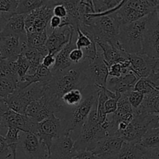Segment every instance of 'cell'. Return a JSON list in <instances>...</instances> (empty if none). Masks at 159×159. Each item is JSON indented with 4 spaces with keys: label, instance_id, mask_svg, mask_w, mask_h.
<instances>
[{
    "label": "cell",
    "instance_id": "obj_1",
    "mask_svg": "<svg viewBox=\"0 0 159 159\" xmlns=\"http://www.w3.org/2000/svg\"><path fill=\"white\" fill-rule=\"evenodd\" d=\"M82 90L84 98L79 105L69 107L61 103L54 114L61 120L63 134H69L75 141L98 101L100 89H98L94 85H89Z\"/></svg>",
    "mask_w": 159,
    "mask_h": 159
},
{
    "label": "cell",
    "instance_id": "obj_2",
    "mask_svg": "<svg viewBox=\"0 0 159 159\" xmlns=\"http://www.w3.org/2000/svg\"><path fill=\"white\" fill-rule=\"evenodd\" d=\"M89 59L85 58L82 62L74 64L70 68L57 74L48 83V91L57 99H61L63 95L75 89H83L89 85L85 75V68Z\"/></svg>",
    "mask_w": 159,
    "mask_h": 159
},
{
    "label": "cell",
    "instance_id": "obj_3",
    "mask_svg": "<svg viewBox=\"0 0 159 159\" xmlns=\"http://www.w3.org/2000/svg\"><path fill=\"white\" fill-rule=\"evenodd\" d=\"M82 22L91 26L96 43L107 42L121 49L119 34L122 21L116 12L106 16H93L91 14L85 16Z\"/></svg>",
    "mask_w": 159,
    "mask_h": 159
},
{
    "label": "cell",
    "instance_id": "obj_4",
    "mask_svg": "<svg viewBox=\"0 0 159 159\" xmlns=\"http://www.w3.org/2000/svg\"><path fill=\"white\" fill-rule=\"evenodd\" d=\"M97 102L93 107L88 119L81 129L79 137L75 141V152H93L100 140L107 138V131L98 121Z\"/></svg>",
    "mask_w": 159,
    "mask_h": 159
},
{
    "label": "cell",
    "instance_id": "obj_5",
    "mask_svg": "<svg viewBox=\"0 0 159 159\" xmlns=\"http://www.w3.org/2000/svg\"><path fill=\"white\" fill-rule=\"evenodd\" d=\"M148 15L135 22L120 26L119 43L121 49L127 54H141L144 31L148 26Z\"/></svg>",
    "mask_w": 159,
    "mask_h": 159
},
{
    "label": "cell",
    "instance_id": "obj_6",
    "mask_svg": "<svg viewBox=\"0 0 159 159\" xmlns=\"http://www.w3.org/2000/svg\"><path fill=\"white\" fill-rule=\"evenodd\" d=\"M48 89V83L37 82L25 89H16L6 99L9 110L26 115L28 106L41 98Z\"/></svg>",
    "mask_w": 159,
    "mask_h": 159
},
{
    "label": "cell",
    "instance_id": "obj_7",
    "mask_svg": "<svg viewBox=\"0 0 159 159\" xmlns=\"http://www.w3.org/2000/svg\"><path fill=\"white\" fill-rule=\"evenodd\" d=\"M61 105V99L54 97L48 89L41 98L34 100L28 106L26 115L34 122L40 123L55 114Z\"/></svg>",
    "mask_w": 159,
    "mask_h": 159
},
{
    "label": "cell",
    "instance_id": "obj_8",
    "mask_svg": "<svg viewBox=\"0 0 159 159\" xmlns=\"http://www.w3.org/2000/svg\"><path fill=\"white\" fill-rule=\"evenodd\" d=\"M141 54L159 59V24L156 9L148 15V26L143 37Z\"/></svg>",
    "mask_w": 159,
    "mask_h": 159
},
{
    "label": "cell",
    "instance_id": "obj_9",
    "mask_svg": "<svg viewBox=\"0 0 159 159\" xmlns=\"http://www.w3.org/2000/svg\"><path fill=\"white\" fill-rule=\"evenodd\" d=\"M97 50V56L93 60L89 59L88 65L85 68V75L89 85H94L98 89H101L107 87V79L109 77V68L98 46Z\"/></svg>",
    "mask_w": 159,
    "mask_h": 159
},
{
    "label": "cell",
    "instance_id": "obj_10",
    "mask_svg": "<svg viewBox=\"0 0 159 159\" xmlns=\"http://www.w3.org/2000/svg\"><path fill=\"white\" fill-rule=\"evenodd\" d=\"M156 9L144 0H127L116 12L123 23L135 22L149 15Z\"/></svg>",
    "mask_w": 159,
    "mask_h": 159
},
{
    "label": "cell",
    "instance_id": "obj_11",
    "mask_svg": "<svg viewBox=\"0 0 159 159\" xmlns=\"http://www.w3.org/2000/svg\"><path fill=\"white\" fill-rule=\"evenodd\" d=\"M54 6L48 2L45 6L33 11L25 17V29L26 34H37L47 30L50 20L54 16Z\"/></svg>",
    "mask_w": 159,
    "mask_h": 159
},
{
    "label": "cell",
    "instance_id": "obj_12",
    "mask_svg": "<svg viewBox=\"0 0 159 159\" xmlns=\"http://www.w3.org/2000/svg\"><path fill=\"white\" fill-rule=\"evenodd\" d=\"M62 134L61 122L55 115H52L41 122L37 123L35 135L40 139V142L48 148L49 152L53 141Z\"/></svg>",
    "mask_w": 159,
    "mask_h": 159
},
{
    "label": "cell",
    "instance_id": "obj_13",
    "mask_svg": "<svg viewBox=\"0 0 159 159\" xmlns=\"http://www.w3.org/2000/svg\"><path fill=\"white\" fill-rule=\"evenodd\" d=\"M19 145L26 159H48L49 157L48 148L33 133L21 131Z\"/></svg>",
    "mask_w": 159,
    "mask_h": 159
},
{
    "label": "cell",
    "instance_id": "obj_14",
    "mask_svg": "<svg viewBox=\"0 0 159 159\" xmlns=\"http://www.w3.org/2000/svg\"><path fill=\"white\" fill-rule=\"evenodd\" d=\"M27 43V36L8 35L0 37L1 59L16 61Z\"/></svg>",
    "mask_w": 159,
    "mask_h": 159
},
{
    "label": "cell",
    "instance_id": "obj_15",
    "mask_svg": "<svg viewBox=\"0 0 159 159\" xmlns=\"http://www.w3.org/2000/svg\"><path fill=\"white\" fill-rule=\"evenodd\" d=\"M149 116L135 115L127 128L121 134L120 138L130 143H140L143 137L148 130Z\"/></svg>",
    "mask_w": 159,
    "mask_h": 159
},
{
    "label": "cell",
    "instance_id": "obj_16",
    "mask_svg": "<svg viewBox=\"0 0 159 159\" xmlns=\"http://www.w3.org/2000/svg\"><path fill=\"white\" fill-rule=\"evenodd\" d=\"M74 29L77 28L71 26H65L54 30L48 35V40L45 44L49 52L48 54L56 55L67 43H68Z\"/></svg>",
    "mask_w": 159,
    "mask_h": 159
},
{
    "label": "cell",
    "instance_id": "obj_17",
    "mask_svg": "<svg viewBox=\"0 0 159 159\" xmlns=\"http://www.w3.org/2000/svg\"><path fill=\"white\" fill-rule=\"evenodd\" d=\"M124 140L118 137H107L98 142L93 152L99 159H116Z\"/></svg>",
    "mask_w": 159,
    "mask_h": 159
},
{
    "label": "cell",
    "instance_id": "obj_18",
    "mask_svg": "<svg viewBox=\"0 0 159 159\" xmlns=\"http://www.w3.org/2000/svg\"><path fill=\"white\" fill-rule=\"evenodd\" d=\"M75 141L69 134H62L54 140L49 152V159H70L75 153Z\"/></svg>",
    "mask_w": 159,
    "mask_h": 159
},
{
    "label": "cell",
    "instance_id": "obj_19",
    "mask_svg": "<svg viewBox=\"0 0 159 159\" xmlns=\"http://www.w3.org/2000/svg\"><path fill=\"white\" fill-rule=\"evenodd\" d=\"M128 60L130 63V71L141 79L152 75L157 59L143 54H128Z\"/></svg>",
    "mask_w": 159,
    "mask_h": 159
},
{
    "label": "cell",
    "instance_id": "obj_20",
    "mask_svg": "<svg viewBox=\"0 0 159 159\" xmlns=\"http://www.w3.org/2000/svg\"><path fill=\"white\" fill-rule=\"evenodd\" d=\"M76 40H77V29H74L70 38V41L56 54L55 65L51 69L53 75L65 71L74 65L70 60L69 55L72 50L77 48L75 44Z\"/></svg>",
    "mask_w": 159,
    "mask_h": 159
},
{
    "label": "cell",
    "instance_id": "obj_21",
    "mask_svg": "<svg viewBox=\"0 0 159 159\" xmlns=\"http://www.w3.org/2000/svg\"><path fill=\"white\" fill-rule=\"evenodd\" d=\"M3 116L6 120L8 127H14L22 132L33 133L35 134L37 123L34 122L26 115L18 113L16 112L9 110Z\"/></svg>",
    "mask_w": 159,
    "mask_h": 159
},
{
    "label": "cell",
    "instance_id": "obj_22",
    "mask_svg": "<svg viewBox=\"0 0 159 159\" xmlns=\"http://www.w3.org/2000/svg\"><path fill=\"white\" fill-rule=\"evenodd\" d=\"M139 78L133 72L129 71L127 74L118 78L108 77L107 88L114 93H127L134 89V86Z\"/></svg>",
    "mask_w": 159,
    "mask_h": 159
},
{
    "label": "cell",
    "instance_id": "obj_23",
    "mask_svg": "<svg viewBox=\"0 0 159 159\" xmlns=\"http://www.w3.org/2000/svg\"><path fill=\"white\" fill-rule=\"evenodd\" d=\"M96 44L100 49L102 57L108 68L114 63L128 60V54L126 51L116 48L110 43L107 42H99Z\"/></svg>",
    "mask_w": 159,
    "mask_h": 159
},
{
    "label": "cell",
    "instance_id": "obj_24",
    "mask_svg": "<svg viewBox=\"0 0 159 159\" xmlns=\"http://www.w3.org/2000/svg\"><path fill=\"white\" fill-rule=\"evenodd\" d=\"M25 17L26 15L14 14L8 20L4 29L0 33V37L8 35H19L26 37V29H25Z\"/></svg>",
    "mask_w": 159,
    "mask_h": 159
},
{
    "label": "cell",
    "instance_id": "obj_25",
    "mask_svg": "<svg viewBox=\"0 0 159 159\" xmlns=\"http://www.w3.org/2000/svg\"><path fill=\"white\" fill-rule=\"evenodd\" d=\"M147 149L140 143H130L124 141L122 148L116 159H141Z\"/></svg>",
    "mask_w": 159,
    "mask_h": 159
},
{
    "label": "cell",
    "instance_id": "obj_26",
    "mask_svg": "<svg viewBox=\"0 0 159 159\" xmlns=\"http://www.w3.org/2000/svg\"><path fill=\"white\" fill-rule=\"evenodd\" d=\"M50 0H20L16 14L27 15L33 11L45 6Z\"/></svg>",
    "mask_w": 159,
    "mask_h": 159
},
{
    "label": "cell",
    "instance_id": "obj_27",
    "mask_svg": "<svg viewBox=\"0 0 159 159\" xmlns=\"http://www.w3.org/2000/svg\"><path fill=\"white\" fill-rule=\"evenodd\" d=\"M18 82V79L0 75V96L6 99L16 89Z\"/></svg>",
    "mask_w": 159,
    "mask_h": 159
},
{
    "label": "cell",
    "instance_id": "obj_28",
    "mask_svg": "<svg viewBox=\"0 0 159 159\" xmlns=\"http://www.w3.org/2000/svg\"><path fill=\"white\" fill-rule=\"evenodd\" d=\"M140 144L146 149L159 148V128L151 129L141 139Z\"/></svg>",
    "mask_w": 159,
    "mask_h": 159
},
{
    "label": "cell",
    "instance_id": "obj_29",
    "mask_svg": "<svg viewBox=\"0 0 159 159\" xmlns=\"http://www.w3.org/2000/svg\"><path fill=\"white\" fill-rule=\"evenodd\" d=\"M84 95L82 90L80 89H75L65 93L61 98V101L63 105L66 107H75L83 100Z\"/></svg>",
    "mask_w": 159,
    "mask_h": 159
},
{
    "label": "cell",
    "instance_id": "obj_30",
    "mask_svg": "<svg viewBox=\"0 0 159 159\" xmlns=\"http://www.w3.org/2000/svg\"><path fill=\"white\" fill-rule=\"evenodd\" d=\"M48 37V34L47 30L37 34H27V44L33 48L40 49L45 47Z\"/></svg>",
    "mask_w": 159,
    "mask_h": 159
},
{
    "label": "cell",
    "instance_id": "obj_31",
    "mask_svg": "<svg viewBox=\"0 0 159 159\" xmlns=\"http://www.w3.org/2000/svg\"><path fill=\"white\" fill-rule=\"evenodd\" d=\"M96 13H102L116 8L122 0H93Z\"/></svg>",
    "mask_w": 159,
    "mask_h": 159
},
{
    "label": "cell",
    "instance_id": "obj_32",
    "mask_svg": "<svg viewBox=\"0 0 159 159\" xmlns=\"http://www.w3.org/2000/svg\"><path fill=\"white\" fill-rule=\"evenodd\" d=\"M159 89L158 87L155 86V84L151 81L149 78H141L138 79L136 85L134 86L135 91L140 92V93H143L144 95L148 94V93H151L153 90Z\"/></svg>",
    "mask_w": 159,
    "mask_h": 159
},
{
    "label": "cell",
    "instance_id": "obj_33",
    "mask_svg": "<svg viewBox=\"0 0 159 159\" xmlns=\"http://www.w3.org/2000/svg\"><path fill=\"white\" fill-rule=\"evenodd\" d=\"M20 0H0V12L9 16L16 14Z\"/></svg>",
    "mask_w": 159,
    "mask_h": 159
},
{
    "label": "cell",
    "instance_id": "obj_34",
    "mask_svg": "<svg viewBox=\"0 0 159 159\" xmlns=\"http://www.w3.org/2000/svg\"><path fill=\"white\" fill-rule=\"evenodd\" d=\"M16 63L17 74L20 79V78L23 77L27 74L30 65L29 61L26 59V57L22 53L19 55L18 58L16 61Z\"/></svg>",
    "mask_w": 159,
    "mask_h": 159
},
{
    "label": "cell",
    "instance_id": "obj_35",
    "mask_svg": "<svg viewBox=\"0 0 159 159\" xmlns=\"http://www.w3.org/2000/svg\"><path fill=\"white\" fill-rule=\"evenodd\" d=\"M20 134L21 131L18 129L11 127H8L6 134L4 136L8 145L12 144H20Z\"/></svg>",
    "mask_w": 159,
    "mask_h": 159
},
{
    "label": "cell",
    "instance_id": "obj_36",
    "mask_svg": "<svg viewBox=\"0 0 159 159\" xmlns=\"http://www.w3.org/2000/svg\"><path fill=\"white\" fill-rule=\"evenodd\" d=\"M127 96H128L129 102L134 110H136L141 105L144 98V95L143 93L135 90H132L127 93Z\"/></svg>",
    "mask_w": 159,
    "mask_h": 159
},
{
    "label": "cell",
    "instance_id": "obj_37",
    "mask_svg": "<svg viewBox=\"0 0 159 159\" xmlns=\"http://www.w3.org/2000/svg\"><path fill=\"white\" fill-rule=\"evenodd\" d=\"M120 98H109L104 103V112L107 115L112 114L117 110L118 101Z\"/></svg>",
    "mask_w": 159,
    "mask_h": 159
},
{
    "label": "cell",
    "instance_id": "obj_38",
    "mask_svg": "<svg viewBox=\"0 0 159 159\" xmlns=\"http://www.w3.org/2000/svg\"><path fill=\"white\" fill-rule=\"evenodd\" d=\"M12 157V153L6 143L5 137L0 134V159H7Z\"/></svg>",
    "mask_w": 159,
    "mask_h": 159
},
{
    "label": "cell",
    "instance_id": "obj_39",
    "mask_svg": "<svg viewBox=\"0 0 159 159\" xmlns=\"http://www.w3.org/2000/svg\"><path fill=\"white\" fill-rule=\"evenodd\" d=\"M70 60L71 61L73 64H78L82 62L85 60V54L82 50L79 49V48H75L70 53Z\"/></svg>",
    "mask_w": 159,
    "mask_h": 159
},
{
    "label": "cell",
    "instance_id": "obj_40",
    "mask_svg": "<svg viewBox=\"0 0 159 159\" xmlns=\"http://www.w3.org/2000/svg\"><path fill=\"white\" fill-rule=\"evenodd\" d=\"M70 159H99L93 152H76Z\"/></svg>",
    "mask_w": 159,
    "mask_h": 159
},
{
    "label": "cell",
    "instance_id": "obj_41",
    "mask_svg": "<svg viewBox=\"0 0 159 159\" xmlns=\"http://www.w3.org/2000/svg\"><path fill=\"white\" fill-rule=\"evenodd\" d=\"M53 14L54 16L60 17L61 20H64L68 16V10L63 4H57L53 9Z\"/></svg>",
    "mask_w": 159,
    "mask_h": 159
},
{
    "label": "cell",
    "instance_id": "obj_42",
    "mask_svg": "<svg viewBox=\"0 0 159 159\" xmlns=\"http://www.w3.org/2000/svg\"><path fill=\"white\" fill-rule=\"evenodd\" d=\"M152 82L155 85V86L159 88V59H157L156 63H155V66L154 68L153 71H152V75L149 77Z\"/></svg>",
    "mask_w": 159,
    "mask_h": 159
},
{
    "label": "cell",
    "instance_id": "obj_43",
    "mask_svg": "<svg viewBox=\"0 0 159 159\" xmlns=\"http://www.w3.org/2000/svg\"><path fill=\"white\" fill-rule=\"evenodd\" d=\"M61 23H62V20L60 18V17L56 16H53L51 18V20H50L49 24H48V26L47 29L49 28V30H51L50 34H51L54 30L61 27ZM49 34H48V35H49Z\"/></svg>",
    "mask_w": 159,
    "mask_h": 159
},
{
    "label": "cell",
    "instance_id": "obj_44",
    "mask_svg": "<svg viewBox=\"0 0 159 159\" xmlns=\"http://www.w3.org/2000/svg\"><path fill=\"white\" fill-rule=\"evenodd\" d=\"M55 61H56V55L52 54H48L43 57V61H42V65L46 66L47 68H51L54 66L55 65Z\"/></svg>",
    "mask_w": 159,
    "mask_h": 159
},
{
    "label": "cell",
    "instance_id": "obj_45",
    "mask_svg": "<svg viewBox=\"0 0 159 159\" xmlns=\"http://www.w3.org/2000/svg\"><path fill=\"white\" fill-rule=\"evenodd\" d=\"M159 128V113L158 114H151L149 116L148 130Z\"/></svg>",
    "mask_w": 159,
    "mask_h": 159
},
{
    "label": "cell",
    "instance_id": "obj_46",
    "mask_svg": "<svg viewBox=\"0 0 159 159\" xmlns=\"http://www.w3.org/2000/svg\"><path fill=\"white\" fill-rule=\"evenodd\" d=\"M141 159H159V148L147 149L145 154Z\"/></svg>",
    "mask_w": 159,
    "mask_h": 159
},
{
    "label": "cell",
    "instance_id": "obj_47",
    "mask_svg": "<svg viewBox=\"0 0 159 159\" xmlns=\"http://www.w3.org/2000/svg\"><path fill=\"white\" fill-rule=\"evenodd\" d=\"M9 110V107L6 102V99L0 96V116H3Z\"/></svg>",
    "mask_w": 159,
    "mask_h": 159
},
{
    "label": "cell",
    "instance_id": "obj_48",
    "mask_svg": "<svg viewBox=\"0 0 159 159\" xmlns=\"http://www.w3.org/2000/svg\"><path fill=\"white\" fill-rule=\"evenodd\" d=\"M10 17L11 16H9L5 15V14H2L0 12V33H1L2 31V30L4 29L8 20H9Z\"/></svg>",
    "mask_w": 159,
    "mask_h": 159
},
{
    "label": "cell",
    "instance_id": "obj_49",
    "mask_svg": "<svg viewBox=\"0 0 159 159\" xmlns=\"http://www.w3.org/2000/svg\"><path fill=\"white\" fill-rule=\"evenodd\" d=\"M4 129H8V125L4 116H0V130H4Z\"/></svg>",
    "mask_w": 159,
    "mask_h": 159
},
{
    "label": "cell",
    "instance_id": "obj_50",
    "mask_svg": "<svg viewBox=\"0 0 159 159\" xmlns=\"http://www.w3.org/2000/svg\"><path fill=\"white\" fill-rule=\"evenodd\" d=\"M145 2H148L149 4H151L152 6H153L154 7L156 8L157 6L159 5V1L158 0H144Z\"/></svg>",
    "mask_w": 159,
    "mask_h": 159
},
{
    "label": "cell",
    "instance_id": "obj_51",
    "mask_svg": "<svg viewBox=\"0 0 159 159\" xmlns=\"http://www.w3.org/2000/svg\"><path fill=\"white\" fill-rule=\"evenodd\" d=\"M156 12L158 14V24H159V5L156 7Z\"/></svg>",
    "mask_w": 159,
    "mask_h": 159
},
{
    "label": "cell",
    "instance_id": "obj_52",
    "mask_svg": "<svg viewBox=\"0 0 159 159\" xmlns=\"http://www.w3.org/2000/svg\"><path fill=\"white\" fill-rule=\"evenodd\" d=\"M48 159H49V158H48Z\"/></svg>",
    "mask_w": 159,
    "mask_h": 159
},
{
    "label": "cell",
    "instance_id": "obj_53",
    "mask_svg": "<svg viewBox=\"0 0 159 159\" xmlns=\"http://www.w3.org/2000/svg\"><path fill=\"white\" fill-rule=\"evenodd\" d=\"M158 1H159V0H158Z\"/></svg>",
    "mask_w": 159,
    "mask_h": 159
}]
</instances>
